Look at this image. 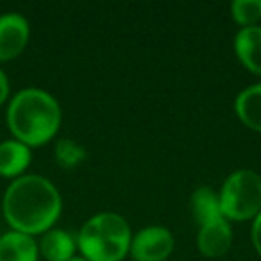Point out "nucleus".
Instances as JSON below:
<instances>
[{
	"label": "nucleus",
	"mask_w": 261,
	"mask_h": 261,
	"mask_svg": "<svg viewBox=\"0 0 261 261\" xmlns=\"http://www.w3.org/2000/svg\"><path fill=\"white\" fill-rule=\"evenodd\" d=\"M61 211L63 200L54 182L36 174L15 179L2 199V213L11 229L29 236L54 227Z\"/></svg>",
	"instance_id": "obj_1"
},
{
	"label": "nucleus",
	"mask_w": 261,
	"mask_h": 261,
	"mask_svg": "<svg viewBox=\"0 0 261 261\" xmlns=\"http://www.w3.org/2000/svg\"><path fill=\"white\" fill-rule=\"evenodd\" d=\"M61 106L40 88L20 90L9 100L6 122L13 138L29 149L48 143L61 127Z\"/></svg>",
	"instance_id": "obj_2"
},
{
	"label": "nucleus",
	"mask_w": 261,
	"mask_h": 261,
	"mask_svg": "<svg viewBox=\"0 0 261 261\" xmlns=\"http://www.w3.org/2000/svg\"><path fill=\"white\" fill-rule=\"evenodd\" d=\"M75 240L86 261H122L129 254L133 232L125 218L106 211L84 222Z\"/></svg>",
	"instance_id": "obj_3"
},
{
	"label": "nucleus",
	"mask_w": 261,
	"mask_h": 261,
	"mask_svg": "<svg viewBox=\"0 0 261 261\" xmlns=\"http://www.w3.org/2000/svg\"><path fill=\"white\" fill-rule=\"evenodd\" d=\"M218 197L225 220H254L261 211V175L249 168L234 170L224 181Z\"/></svg>",
	"instance_id": "obj_4"
},
{
	"label": "nucleus",
	"mask_w": 261,
	"mask_h": 261,
	"mask_svg": "<svg viewBox=\"0 0 261 261\" xmlns=\"http://www.w3.org/2000/svg\"><path fill=\"white\" fill-rule=\"evenodd\" d=\"M174 245V236L167 227L149 225L133 236L129 254L135 261H167Z\"/></svg>",
	"instance_id": "obj_5"
},
{
	"label": "nucleus",
	"mask_w": 261,
	"mask_h": 261,
	"mask_svg": "<svg viewBox=\"0 0 261 261\" xmlns=\"http://www.w3.org/2000/svg\"><path fill=\"white\" fill-rule=\"evenodd\" d=\"M31 38V25L20 13L0 15V63L13 61L23 50Z\"/></svg>",
	"instance_id": "obj_6"
},
{
	"label": "nucleus",
	"mask_w": 261,
	"mask_h": 261,
	"mask_svg": "<svg viewBox=\"0 0 261 261\" xmlns=\"http://www.w3.org/2000/svg\"><path fill=\"white\" fill-rule=\"evenodd\" d=\"M232 243V229L229 220L224 217L200 225L197 234V247L200 254L206 257H220L231 249Z\"/></svg>",
	"instance_id": "obj_7"
},
{
	"label": "nucleus",
	"mask_w": 261,
	"mask_h": 261,
	"mask_svg": "<svg viewBox=\"0 0 261 261\" xmlns=\"http://www.w3.org/2000/svg\"><path fill=\"white\" fill-rule=\"evenodd\" d=\"M33 152L27 145L15 138L0 142V177L18 179L25 175V170L31 167Z\"/></svg>",
	"instance_id": "obj_8"
},
{
	"label": "nucleus",
	"mask_w": 261,
	"mask_h": 261,
	"mask_svg": "<svg viewBox=\"0 0 261 261\" xmlns=\"http://www.w3.org/2000/svg\"><path fill=\"white\" fill-rule=\"evenodd\" d=\"M40 249L34 236L18 231L0 234V261H38Z\"/></svg>",
	"instance_id": "obj_9"
},
{
	"label": "nucleus",
	"mask_w": 261,
	"mask_h": 261,
	"mask_svg": "<svg viewBox=\"0 0 261 261\" xmlns=\"http://www.w3.org/2000/svg\"><path fill=\"white\" fill-rule=\"evenodd\" d=\"M234 52L249 72L261 75V25L240 29L234 36Z\"/></svg>",
	"instance_id": "obj_10"
},
{
	"label": "nucleus",
	"mask_w": 261,
	"mask_h": 261,
	"mask_svg": "<svg viewBox=\"0 0 261 261\" xmlns=\"http://www.w3.org/2000/svg\"><path fill=\"white\" fill-rule=\"evenodd\" d=\"M38 249L47 261H70L75 257L77 240L68 231L52 227L41 234Z\"/></svg>",
	"instance_id": "obj_11"
},
{
	"label": "nucleus",
	"mask_w": 261,
	"mask_h": 261,
	"mask_svg": "<svg viewBox=\"0 0 261 261\" xmlns=\"http://www.w3.org/2000/svg\"><path fill=\"white\" fill-rule=\"evenodd\" d=\"M234 111L242 123L256 133H261V83L240 91L234 100Z\"/></svg>",
	"instance_id": "obj_12"
},
{
	"label": "nucleus",
	"mask_w": 261,
	"mask_h": 261,
	"mask_svg": "<svg viewBox=\"0 0 261 261\" xmlns=\"http://www.w3.org/2000/svg\"><path fill=\"white\" fill-rule=\"evenodd\" d=\"M190 210L199 225H206L210 222L222 218L220 197L210 186H199L190 197Z\"/></svg>",
	"instance_id": "obj_13"
},
{
	"label": "nucleus",
	"mask_w": 261,
	"mask_h": 261,
	"mask_svg": "<svg viewBox=\"0 0 261 261\" xmlns=\"http://www.w3.org/2000/svg\"><path fill=\"white\" fill-rule=\"evenodd\" d=\"M54 158L56 163L65 170H72V168L79 167L84 160H86V150L81 143H77L72 138H63L56 143L54 147Z\"/></svg>",
	"instance_id": "obj_14"
},
{
	"label": "nucleus",
	"mask_w": 261,
	"mask_h": 261,
	"mask_svg": "<svg viewBox=\"0 0 261 261\" xmlns=\"http://www.w3.org/2000/svg\"><path fill=\"white\" fill-rule=\"evenodd\" d=\"M231 16L242 29L257 25L261 20V0H234L231 4Z\"/></svg>",
	"instance_id": "obj_15"
},
{
	"label": "nucleus",
	"mask_w": 261,
	"mask_h": 261,
	"mask_svg": "<svg viewBox=\"0 0 261 261\" xmlns=\"http://www.w3.org/2000/svg\"><path fill=\"white\" fill-rule=\"evenodd\" d=\"M252 243H254L256 252L261 256V211L252 220Z\"/></svg>",
	"instance_id": "obj_16"
},
{
	"label": "nucleus",
	"mask_w": 261,
	"mask_h": 261,
	"mask_svg": "<svg viewBox=\"0 0 261 261\" xmlns=\"http://www.w3.org/2000/svg\"><path fill=\"white\" fill-rule=\"evenodd\" d=\"M9 93H11V86H9V79L6 72L0 68V106L6 104L9 100Z\"/></svg>",
	"instance_id": "obj_17"
},
{
	"label": "nucleus",
	"mask_w": 261,
	"mask_h": 261,
	"mask_svg": "<svg viewBox=\"0 0 261 261\" xmlns=\"http://www.w3.org/2000/svg\"><path fill=\"white\" fill-rule=\"evenodd\" d=\"M70 261H86V259H84V257H72Z\"/></svg>",
	"instance_id": "obj_18"
}]
</instances>
